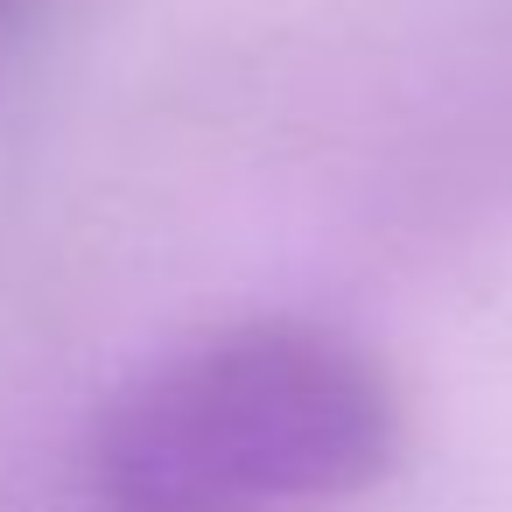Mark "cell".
<instances>
[{"mask_svg":"<svg viewBox=\"0 0 512 512\" xmlns=\"http://www.w3.org/2000/svg\"><path fill=\"white\" fill-rule=\"evenodd\" d=\"M400 456V393L323 323L211 330L113 393L92 428L99 512H316Z\"/></svg>","mask_w":512,"mask_h":512,"instance_id":"1","label":"cell"},{"mask_svg":"<svg viewBox=\"0 0 512 512\" xmlns=\"http://www.w3.org/2000/svg\"><path fill=\"white\" fill-rule=\"evenodd\" d=\"M22 8H29V0H0V36H8V29L22 22Z\"/></svg>","mask_w":512,"mask_h":512,"instance_id":"2","label":"cell"}]
</instances>
